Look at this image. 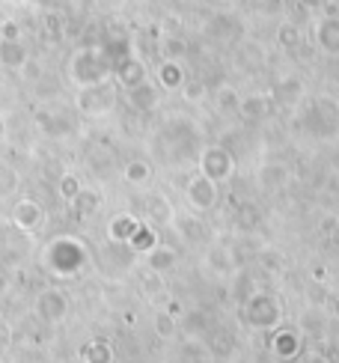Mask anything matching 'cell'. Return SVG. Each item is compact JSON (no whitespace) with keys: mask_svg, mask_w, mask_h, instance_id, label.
<instances>
[{"mask_svg":"<svg viewBox=\"0 0 339 363\" xmlns=\"http://www.w3.org/2000/svg\"><path fill=\"white\" fill-rule=\"evenodd\" d=\"M36 313H39V319H45V322H60L65 313H69V304H65V298L60 292L48 289V292L39 295V301H36Z\"/></svg>","mask_w":339,"mask_h":363,"instance_id":"1","label":"cell"},{"mask_svg":"<svg viewBox=\"0 0 339 363\" xmlns=\"http://www.w3.org/2000/svg\"><path fill=\"white\" fill-rule=\"evenodd\" d=\"M15 188H18V176H15V170H12V167H6V164H0V199H6Z\"/></svg>","mask_w":339,"mask_h":363,"instance_id":"3","label":"cell"},{"mask_svg":"<svg viewBox=\"0 0 339 363\" xmlns=\"http://www.w3.org/2000/svg\"><path fill=\"white\" fill-rule=\"evenodd\" d=\"M6 289V277H3V271H0V292Z\"/></svg>","mask_w":339,"mask_h":363,"instance_id":"6","label":"cell"},{"mask_svg":"<svg viewBox=\"0 0 339 363\" xmlns=\"http://www.w3.org/2000/svg\"><path fill=\"white\" fill-rule=\"evenodd\" d=\"M78 188H74V179H63V197H74Z\"/></svg>","mask_w":339,"mask_h":363,"instance_id":"5","label":"cell"},{"mask_svg":"<svg viewBox=\"0 0 339 363\" xmlns=\"http://www.w3.org/2000/svg\"><path fill=\"white\" fill-rule=\"evenodd\" d=\"M42 221V208L39 203H33V199H18L12 206V224L18 229H24V233H33L36 226Z\"/></svg>","mask_w":339,"mask_h":363,"instance_id":"2","label":"cell"},{"mask_svg":"<svg viewBox=\"0 0 339 363\" xmlns=\"http://www.w3.org/2000/svg\"><path fill=\"white\" fill-rule=\"evenodd\" d=\"M0 51L6 54V57H3V63H6V66H18V63L24 60V48H21V45H15V42H3V45H0Z\"/></svg>","mask_w":339,"mask_h":363,"instance_id":"4","label":"cell"}]
</instances>
